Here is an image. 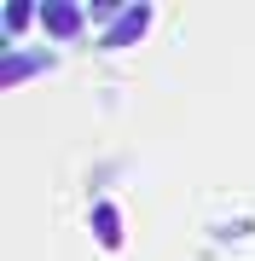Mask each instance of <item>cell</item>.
<instances>
[{
    "instance_id": "cell-1",
    "label": "cell",
    "mask_w": 255,
    "mask_h": 261,
    "mask_svg": "<svg viewBox=\"0 0 255 261\" xmlns=\"http://www.w3.org/2000/svg\"><path fill=\"white\" fill-rule=\"evenodd\" d=\"M151 18H157V6H128L122 18L104 29V47H133V41H145L151 35Z\"/></svg>"
},
{
    "instance_id": "cell-2",
    "label": "cell",
    "mask_w": 255,
    "mask_h": 261,
    "mask_svg": "<svg viewBox=\"0 0 255 261\" xmlns=\"http://www.w3.org/2000/svg\"><path fill=\"white\" fill-rule=\"evenodd\" d=\"M87 226H93V238H99V250H122V209L110 203V197H93V209H87Z\"/></svg>"
},
{
    "instance_id": "cell-3",
    "label": "cell",
    "mask_w": 255,
    "mask_h": 261,
    "mask_svg": "<svg viewBox=\"0 0 255 261\" xmlns=\"http://www.w3.org/2000/svg\"><path fill=\"white\" fill-rule=\"evenodd\" d=\"M29 75H52V53H23V47H12L6 64H0V87H18V82H29Z\"/></svg>"
},
{
    "instance_id": "cell-4",
    "label": "cell",
    "mask_w": 255,
    "mask_h": 261,
    "mask_svg": "<svg viewBox=\"0 0 255 261\" xmlns=\"http://www.w3.org/2000/svg\"><path fill=\"white\" fill-rule=\"evenodd\" d=\"M41 23H47V35L70 41V35H81V23H87V6H76V0H47V6H41Z\"/></svg>"
},
{
    "instance_id": "cell-5",
    "label": "cell",
    "mask_w": 255,
    "mask_h": 261,
    "mask_svg": "<svg viewBox=\"0 0 255 261\" xmlns=\"http://www.w3.org/2000/svg\"><path fill=\"white\" fill-rule=\"evenodd\" d=\"M35 12H41V6H29V0H6V35H23Z\"/></svg>"
}]
</instances>
